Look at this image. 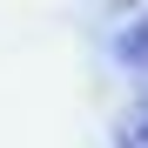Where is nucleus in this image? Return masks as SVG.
Instances as JSON below:
<instances>
[{"instance_id": "2", "label": "nucleus", "mask_w": 148, "mask_h": 148, "mask_svg": "<svg viewBox=\"0 0 148 148\" xmlns=\"http://www.w3.org/2000/svg\"><path fill=\"white\" fill-rule=\"evenodd\" d=\"M121 148H148V114H141V121H128V128H121Z\"/></svg>"}, {"instance_id": "3", "label": "nucleus", "mask_w": 148, "mask_h": 148, "mask_svg": "<svg viewBox=\"0 0 148 148\" xmlns=\"http://www.w3.org/2000/svg\"><path fill=\"white\" fill-rule=\"evenodd\" d=\"M108 7H128V0H108Z\"/></svg>"}, {"instance_id": "1", "label": "nucleus", "mask_w": 148, "mask_h": 148, "mask_svg": "<svg viewBox=\"0 0 148 148\" xmlns=\"http://www.w3.org/2000/svg\"><path fill=\"white\" fill-rule=\"evenodd\" d=\"M114 54H121V67H135V74H148V20H135L128 34L114 40Z\"/></svg>"}]
</instances>
